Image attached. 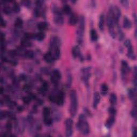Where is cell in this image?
Returning a JSON list of instances; mask_svg holds the SVG:
<instances>
[{"mask_svg":"<svg viewBox=\"0 0 137 137\" xmlns=\"http://www.w3.org/2000/svg\"><path fill=\"white\" fill-rule=\"evenodd\" d=\"M77 129L83 135H87L90 133V126L84 114H80L77 123Z\"/></svg>","mask_w":137,"mask_h":137,"instance_id":"6da1fadb","label":"cell"},{"mask_svg":"<svg viewBox=\"0 0 137 137\" xmlns=\"http://www.w3.org/2000/svg\"><path fill=\"white\" fill-rule=\"evenodd\" d=\"M79 24L76 31L77 42L79 45H82L84 41V36L85 28V20L83 16H81L79 18Z\"/></svg>","mask_w":137,"mask_h":137,"instance_id":"7a4b0ae2","label":"cell"},{"mask_svg":"<svg viewBox=\"0 0 137 137\" xmlns=\"http://www.w3.org/2000/svg\"><path fill=\"white\" fill-rule=\"evenodd\" d=\"M78 109V98L77 92L73 90L70 92V113L72 117H75Z\"/></svg>","mask_w":137,"mask_h":137,"instance_id":"3957f363","label":"cell"},{"mask_svg":"<svg viewBox=\"0 0 137 137\" xmlns=\"http://www.w3.org/2000/svg\"><path fill=\"white\" fill-rule=\"evenodd\" d=\"M52 10L54 14V21L58 25H62L64 23L62 11L55 4H53Z\"/></svg>","mask_w":137,"mask_h":137,"instance_id":"277c9868","label":"cell"},{"mask_svg":"<svg viewBox=\"0 0 137 137\" xmlns=\"http://www.w3.org/2000/svg\"><path fill=\"white\" fill-rule=\"evenodd\" d=\"M107 24L108 27V30L110 36L113 39H115L116 37V34L115 32V26H116V23L113 17L108 12L107 16Z\"/></svg>","mask_w":137,"mask_h":137,"instance_id":"5b68a950","label":"cell"},{"mask_svg":"<svg viewBox=\"0 0 137 137\" xmlns=\"http://www.w3.org/2000/svg\"><path fill=\"white\" fill-rule=\"evenodd\" d=\"M112 17H113L116 23V26L119 24V19L121 16V11L120 9L115 5L112 4L110 6L109 12Z\"/></svg>","mask_w":137,"mask_h":137,"instance_id":"8992f818","label":"cell"},{"mask_svg":"<svg viewBox=\"0 0 137 137\" xmlns=\"http://www.w3.org/2000/svg\"><path fill=\"white\" fill-rule=\"evenodd\" d=\"M124 46L127 48V49H128L126 56L132 60H135L136 56L134 53L133 47L132 45L130 40L128 39V40H125L124 42Z\"/></svg>","mask_w":137,"mask_h":137,"instance_id":"52a82bcc","label":"cell"},{"mask_svg":"<svg viewBox=\"0 0 137 137\" xmlns=\"http://www.w3.org/2000/svg\"><path fill=\"white\" fill-rule=\"evenodd\" d=\"M91 67L90 66L82 68L81 70V72L82 73V80L87 86L89 85V79L91 77Z\"/></svg>","mask_w":137,"mask_h":137,"instance_id":"ba28073f","label":"cell"},{"mask_svg":"<svg viewBox=\"0 0 137 137\" xmlns=\"http://www.w3.org/2000/svg\"><path fill=\"white\" fill-rule=\"evenodd\" d=\"M73 122L70 118H67L65 122V134L66 136H71L73 133Z\"/></svg>","mask_w":137,"mask_h":137,"instance_id":"9c48e42d","label":"cell"},{"mask_svg":"<svg viewBox=\"0 0 137 137\" xmlns=\"http://www.w3.org/2000/svg\"><path fill=\"white\" fill-rule=\"evenodd\" d=\"M122 64V68H121V72H122V79L125 80L126 78L127 75H128V73L130 71V68L125 61L123 60L121 62Z\"/></svg>","mask_w":137,"mask_h":137,"instance_id":"30bf717a","label":"cell"},{"mask_svg":"<svg viewBox=\"0 0 137 137\" xmlns=\"http://www.w3.org/2000/svg\"><path fill=\"white\" fill-rule=\"evenodd\" d=\"M62 78V74L59 70L54 69L52 72V75L50 78V80L54 84L56 85L58 81Z\"/></svg>","mask_w":137,"mask_h":137,"instance_id":"8fae6325","label":"cell"},{"mask_svg":"<svg viewBox=\"0 0 137 137\" xmlns=\"http://www.w3.org/2000/svg\"><path fill=\"white\" fill-rule=\"evenodd\" d=\"M72 55L73 58L79 57L81 61L84 60V57L81 55L80 49L78 46H75L72 49Z\"/></svg>","mask_w":137,"mask_h":137,"instance_id":"7c38bea8","label":"cell"},{"mask_svg":"<svg viewBox=\"0 0 137 137\" xmlns=\"http://www.w3.org/2000/svg\"><path fill=\"white\" fill-rule=\"evenodd\" d=\"M55 98V103L59 106H62L64 104V93L62 91L58 92Z\"/></svg>","mask_w":137,"mask_h":137,"instance_id":"4fadbf2b","label":"cell"},{"mask_svg":"<svg viewBox=\"0 0 137 137\" xmlns=\"http://www.w3.org/2000/svg\"><path fill=\"white\" fill-rule=\"evenodd\" d=\"M61 40L57 37L54 36L51 38L50 41V50L56 46H60Z\"/></svg>","mask_w":137,"mask_h":137,"instance_id":"5bb4252c","label":"cell"},{"mask_svg":"<svg viewBox=\"0 0 137 137\" xmlns=\"http://www.w3.org/2000/svg\"><path fill=\"white\" fill-rule=\"evenodd\" d=\"M101 100V96L98 92H96L93 95V107L94 109H96L97 106L99 104Z\"/></svg>","mask_w":137,"mask_h":137,"instance_id":"9a60e30c","label":"cell"},{"mask_svg":"<svg viewBox=\"0 0 137 137\" xmlns=\"http://www.w3.org/2000/svg\"><path fill=\"white\" fill-rule=\"evenodd\" d=\"M43 58L45 61L48 63H52L55 61V60H56L53 54L50 51L47 53L46 54H45Z\"/></svg>","mask_w":137,"mask_h":137,"instance_id":"2e32d148","label":"cell"},{"mask_svg":"<svg viewBox=\"0 0 137 137\" xmlns=\"http://www.w3.org/2000/svg\"><path fill=\"white\" fill-rule=\"evenodd\" d=\"M79 21V18L76 13H72L68 19V23L70 25H75Z\"/></svg>","mask_w":137,"mask_h":137,"instance_id":"e0dca14e","label":"cell"},{"mask_svg":"<svg viewBox=\"0 0 137 137\" xmlns=\"http://www.w3.org/2000/svg\"><path fill=\"white\" fill-rule=\"evenodd\" d=\"M128 95L130 100L132 101L133 102H135L136 97V90L134 88H130L128 90Z\"/></svg>","mask_w":137,"mask_h":137,"instance_id":"ac0fdd59","label":"cell"},{"mask_svg":"<svg viewBox=\"0 0 137 137\" xmlns=\"http://www.w3.org/2000/svg\"><path fill=\"white\" fill-rule=\"evenodd\" d=\"M115 122V116H110V117L108 118L106 122L105 126L107 129H110L111 127L114 125Z\"/></svg>","mask_w":137,"mask_h":137,"instance_id":"d6986e66","label":"cell"},{"mask_svg":"<svg viewBox=\"0 0 137 137\" xmlns=\"http://www.w3.org/2000/svg\"><path fill=\"white\" fill-rule=\"evenodd\" d=\"M50 52H52L54 56L55 57V58L56 60L59 59V58L60 57L61 55V50H60V46H56L54 48H53L52 49L50 50Z\"/></svg>","mask_w":137,"mask_h":137,"instance_id":"ffe728a7","label":"cell"},{"mask_svg":"<svg viewBox=\"0 0 137 137\" xmlns=\"http://www.w3.org/2000/svg\"><path fill=\"white\" fill-rule=\"evenodd\" d=\"M123 26L124 28L128 29V30L130 29L132 27V24L131 20L126 16H125L124 17Z\"/></svg>","mask_w":137,"mask_h":137,"instance_id":"44dd1931","label":"cell"},{"mask_svg":"<svg viewBox=\"0 0 137 137\" xmlns=\"http://www.w3.org/2000/svg\"><path fill=\"white\" fill-rule=\"evenodd\" d=\"M104 26H105V16L104 13H101L99 17V27L101 31H104Z\"/></svg>","mask_w":137,"mask_h":137,"instance_id":"7402d4cb","label":"cell"},{"mask_svg":"<svg viewBox=\"0 0 137 137\" xmlns=\"http://www.w3.org/2000/svg\"><path fill=\"white\" fill-rule=\"evenodd\" d=\"M48 24L47 23L45 22H42L39 23L37 24V28L40 32H43L48 28Z\"/></svg>","mask_w":137,"mask_h":137,"instance_id":"603a6c76","label":"cell"},{"mask_svg":"<svg viewBox=\"0 0 137 137\" xmlns=\"http://www.w3.org/2000/svg\"><path fill=\"white\" fill-rule=\"evenodd\" d=\"M62 11L63 13H64L65 14H71L72 13V10L70 6L67 4H63Z\"/></svg>","mask_w":137,"mask_h":137,"instance_id":"cb8c5ba5","label":"cell"},{"mask_svg":"<svg viewBox=\"0 0 137 137\" xmlns=\"http://www.w3.org/2000/svg\"><path fill=\"white\" fill-rule=\"evenodd\" d=\"M46 38V34L43 32H39L35 34V39L38 41H42Z\"/></svg>","mask_w":137,"mask_h":137,"instance_id":"d4e9b609","label":"cell"},{"mask_svg":"<svg viewBox=\"0 0 137 137\" xmlns=\"http://www.w3.org/2000/svg\"><path fill=\"white\" fill-rule=\"evenodd\" d=\"M109 91V87L107 84L104 83L101 86V93L103 96H106Z\"/></svg>","mask_w":137,"mask_h":137,"instance_id":"484cf974","label":"cell"},{"mask_svg":"<svg viewBox=\"0 0 137 137\" xmlns=\"http://www.w3.org/2000/svg\"><path fill=\"white\" fill-rule=\"evenodd\" d=\"M21 43L22 46L24 47H30L32 46V43L30 40L24 37L21 40Z\"/></svg>","mask_w":137,"mask_h":137,"instance_id":"4316f807","label":"cell"},{"mask_svg":"<svg viewBox=\"0 0 137 137\" xmlns=\"http://www.w3.org/2000/svg\"><path fill=\"white\" fill-rule=\"evenodd\" d=\"M42 114L43 116V118L50 117V115H51L50 109L48 107H45L42 110Z\"/></svg>","mask_w":137,"mask_h":137,"instance_id":"83f0119b","label":"cell"},{"mask_svg":"<svg viewBox=\"0 0 137 137\" xmlns=\"http://www.w3.org/2000/svg\"><path fill=\"white\" fill-rule=\"evenodd\" d=\"M117 28V33H118V39L119 41H122L124 40V39L125 38V34L123 33V32L122 31V29L120 27V26L118 25H116Z\"/></svg>","mask_w":137,"mask_h":137,"instance_id":"f1b7e54d","label":"cell"},{"mask_svg":"<svg viewBox=\"0 0 137 137\" xmlns=\"http://www.w3.org/2000/svg\"><path fill=\"white\" fill-rule=\"evenodd\" d=\"M23 19L21 18H17L16 19L15 21H14V25L17 28H21L23 26Z\"/></svg>","mask_w":137,"mask_h":137,"instance_id":"f546056e","label":"cell"},{"mask_svg":"<svg viewBox=\"0 0 137 137\" xmlns=\"http://www.w3.org/2000/svg\"><path fill=\"white\" fill-rule=\"evenodd\" d=\"M91 39L92 41H96L98 39V35L94 29H92L90 32Z\"/></svg>","mask_w":137,"mask_h":137,"instance_id":"4dcf8cb0","label":"cell"},{"mask_svg":"<svg viewBox=\"0 0 137 137\" xmlns=\"http://www.w3.org/2000/svg\"><path fill=\"white\" fill-rule=\"evenodd\" d=\"M109 102L112 106H115L117 104V97L115 93H111L110 95Z\"/></svg>","mask_w":137,"mask_h":137,"instance_id":"1f68e13d","label":"cell"},{"mask_svg":"<svg viewBox=\"0 0 137 137\" xmlns=\"http://www.w3.org/2000/svg\"><path fill=\"white\" fill-rule=\"evenodd\" d=\"M72 77L71 73L70 72H68L67 73V79H66V87L68 89L70 88L72 85Z\"/></svg>","mask_w":137,"mask_h":137,"instance_id":"d6a6232c","label":"cell"},{"mask_svg":"<svg viewBox=\"0 0 137 137\" xmlns=\"http://www.w3.org/2000/svg\"><path fill=\"white\" fill-rule=\"evenodd\" d=\"M49 86L48 83L47 82H43L41 87H40V91L42 93H45L48 91L49 90Z\"/></svg>","mask_w":137,"mask_h":137,"instance_id":"836d02e7","label":"cell"},{"mask_svg":"<svg viewBox=\"0 0 137 137\" xmlns=\"http://www.w3.org/2000/svg\"><path fill=\"white\" fill-rule=\"evenodd\" d=\"M54 119L56 122L60 121L62 118V115L59 111L54 110Z\"/></svg>","mask_w":137,"mask_h":137,"instance_id":"e575fe53","label":"cell"},{"mask_svg":"<svg viewBox=\"0 0 137 137\" xmlns=\"http://www.w3.org/2000/svg\"><path fill=\"white\" fill-rule=\"evenodd\" d=\"M24 56L27 58L31 59V58H33L34 57V53L32 50H26L24 52Z\"/></svg>","mask_w":137,"mask_h":137,"instance_id":"d590c367","label":"cell"},{"mask_svg":"<svg viewBox=\"0 0 137 137\" xmlns=\"http://www.w3.org/2000/svg\"><path fill=\"white\" fill-rule=\"evenodd\" d=\"M12 11H14L16 13H18L21 10V8H20V5H19L18 3L16 2H14L12 4Z\"/></svg>","mask_w":137,"mask_h":137,"instance_id":"8d00e7d4","label":"cell"},{"mask_svg":"<svg viewBox=\"0 0 137 137\" xmlns=\"http://www.w3.org/2000/svg\"><path fill=\"white\" fill-rule=\"evenodd\" d=\"M53 119L51 117H48V118H43V122L45 124L48 126H51L53 123Z\"/></svg>","mask_w":137,"mask_h":137,"instance_id":"74e56055","label":"cell"},{"mask_svg":"<svg viewBox=\"0 0 137 137\" xmlns=\"http://www.w3.org/2000/svg\"><path fill=\"white\" fill-rule=\"evenodd\" d=\"M131 115L132 118L136 119V103L134 102V106L131 111Z\"/></svg>","mask_w":137,"mask_h":137,"instance_id":"f35d334b","label":"cell"},{"mask_svg":"<svg viewBox=\"0 0 137 137\" xmlns=\"http://www.w3.org/2000/svg\"><path fill=\"white\" fill-rule=\"evenodd\" d=\"M3 11L6 14H10L12 11V9L9 6H5L3 8Z\"/></svg>","mask_w":137,"mask_h":137,"instance_id":"ab89813d","label":"cell"},{"mask_svg":"<svg viewBox=\"0 0 137 137\" xmlns=\"http://www.w3.org/2000/svg\"><path fill=\"white\" fill-rule=\"evenodd\" d=\"M108 112L110 116H115L117 113L116 109L114 107H110L108 109Z\"/></svg>","mask_w":137,"mask_h":137,"instance_id":"60d3db41","label":"cell"},{"mask_svg":"<svg viewBox=\"0 0 137 137\" xmlns=\"http://www.w3.org/2000/svg\"><path fill=\"white\" fill-rule=\"evenodd\" d=\"M32 98L30 96H24L23 97V101L24 104L26 105H28L30 104V103L32 101Z\"/></svg>","mask_w":137,"mask_h":137,"instance_id":"b9f144b4","label":"cell"},{"mask_svg":"<svg viewBox=\"0 0 137 137\" xmlns=\"http://www.w3.org/2000/svg\"><path fill=\"white\" fill-rule=\"evenodd\" d=\"M6 128L7 130V132H10L12 128V124L10 121H9L7 122V123L6 124Z\"/></svg>","mask_w":137,"mask_h":137,"instance_id":"7bdbcfd3","label":"cell"},{"mask_svg":"<svg viewBox=\"0 0 137 137\" xmlns=\"http://www.w3.org/2000/svg\"><path fill=\"white\" fill-rule=\"evenodd\" d=\"M21 4L24 7L30 8L31 6V2L30 1H21Z\"/></svg>","mask_w":137,"mask_h":137,"instance_id":"ee69618b","label":"cell"},{"mask_svg":"<svg viewBox=\"0 0 137 137\" xmlns=\"http://www.w3.org/2000/svg\"><path fill=\"white\" fill-rule=\"evenodd\" d=\"M119 2L122 4V6L126 8H128L129 7V1H126V0H123V1H120Z\"/></svg>","mask_w":137,"mask_h":137,"instance_id":"f6af8a7d","label":"cell"},{"mask_svg":"<svg viewBox=\"0 0 137 137\" xmlns=\"http://www.w3.org/2000/svg\"><path fill=\"white\" fill-rule=\"evenodd\" d=\"M23 89V90L24 91H25L26 92L30 93V91H31V87L30 85L26 84V85H25L24 86Z\"/></svg>","mask_w":137,"mask_h":137,"instance_id":"bcb514c9","label":"cell"},{"mask_svg":"<svg viewBox=\"0 0 137 137\" xmlns=\"http://www.w3.org/2000/svg\"><path fill=\"white\" fill-rule=\"evenodd\" d=\"M6 117H7V111H1V114H0V118H1V120L2 121L3 119L6 118Z\"/></svg>","mask_w":137,"mask_h":137,"instance_id":"7dc6e473","label":"cell"},{"mask_svg":"<svg viewBox=\"0 0 137 137\" xmlns=\"http://www.w3.org/2000/svg\"><path fill=\"white\" fill-rule=\"evenodd\" d=\"M84 112H85L84 115L86 116H89V117L92 116V114L91 113V111H90L87 108H84Z\"/></svg>","mask_w":137,"mask_h":137,"instance_id":"c3c4849f","label":"cell"},{"mask_svg":"<svg viewBox=\"0 0 137 137\" xmlns=\"http://www.w3.org/2000/svg\"><path fill=\"white\" fill-rule=\"evenodd\" d=\"M6 25H7L6 21L4 20L2 17H1V27L3 28H4V27H6Z\"/></svg>","mask_w":137,"mask_h":137,"instance_id":"681fc988","label":"cell"},{"mask_svg":"<svg viewBox=\"0 0 137 137\" xmlns=\"http://www.w3.org/2000/svg\"><path fill=\"white\" fill-rule=\"evenodd\" d=\"M132 136L133 137L137 136V130L135 126H133L132 128Z\"/></svg>","mask_w":137,"mask_h":137,"instance_id":"f907efd6","label":"cell"},{"mask_svg":"<svg viewBox=\"0 0 137 137\" xmlns=\"http://www.w3.org/2000/svg\"><path fill=\"white\" fill-rule=\"evenodd\" d=\"M19 79L22 81H25L26 80L27 77H26V76L24 74H21L20 75V76H19Z\"/></svg>","mask_w":137,"mask_h":137,"instance_id":"816d5d0a","label":"cell"},{"mask_svg":"<svg viewBox=\"0 0 137 137\" xmlns=\"http://www.w3.org/2000/svg\"><path fill=\"white\" fill-rule=\"evenodd\" d=\"M41 71L43 73H45V74L46 75H48L49 73V70L47 68H42Z\"/></svg>","mask_w":137,"mask_h":137,"instance_id":"f5cc1de1","label":"cell"},{"mask_svg":"<svg viewBox=\"0 0 137 137\" xmlns=\"http://www.w3.org/2000/svg\"><path fill=\"white\" fill-rule=\"evenodd\" d=\"M17 110L18 112H22L24 110V107L23 106H18L17 107Z\"/></svg>","mask_w":137,"mask_h":137,"instance_id":"db71d44e","label":"cell"},{"mask_svg":"<svg viewBox=\"0 0 137 137\" xmlns=\"http://www.w3.org/2000/svg\"><path fill=\"white\" fill-rule=\"evenodd\" d=\"M133 17L134 19V23H135V25H136V22H137V21H136V13H134L133 14Z\"/></svg>","mask_w":137,"mask_h":137,"instance_id":"11a10c76","label":"cell"},{"mask_svg":"<svg viewBox=\"0 0 137 137\" xmlns=\"http://www.w3.org/2000/svg\"><path fill=\"white\" fill-rule=\"evenodd\" d=\"M4 89H3V88L2 87H1V89H0V94H1V95H2V94H3V93H4Z\"/></svg>","mask_w":137,"mask_h":137,"instance_id":"9f6ffc18","label":"cell"}]
</instances>
